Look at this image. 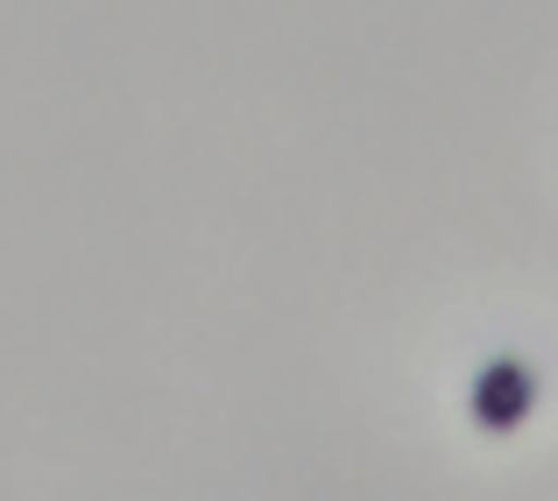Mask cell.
<instances>
[{"label":"cell","mask_w":558,"mask_h":501,"mask_svg":"<svg viewBox=\"0 0 558 501\" xmlns=\"http://www.w3.org/2000/svg\"><path fill=\"white\" fill-rule=\"evenodd\" d=\"M474 424H488V431H517L523 417L537 410V375L523 361H488L474 375Z\"/></svg>","instance_id":"1"}]
</instances>
